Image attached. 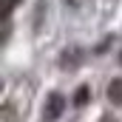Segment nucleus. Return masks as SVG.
<instances>
[{
  "label": "nucleus",
  "mask_w": 122,
  "mask_h": 122,
  "mask_svg": "<svg viewBox=\"0 0 122 122\" xmlns=\"http://www.w3.org/2000/svg\"><path fill=\"white\" fill-rule=\"evenodd\" d=\"M60 114H62V97L51 94V97H48V105H46V114H43V119H46V122H54Z\"/></svg>",
  "instance_id": "f257e3e1"
},
{
  "label": "nucleus",
  "mask_w": 122,
  "mask_h": 122,
  "mask_svg": "<svg viewBox=\"0 0 122 122\" xmlns=\"http://www.w3.org/2000/svg\"><path fill=\"white\" fill-rule=\"evenodd\" d=\"M108 97H111V102H122V80H114L108 85Z\"/></svg>",
  "instance_id": "f03ea898"
},
{
  "label": "nucleus",
  "mask_w": 122,
  "mask_h": 122,
  "mask_svg": "<svg viewBox=\"0 0 122 122\" xmlns=\"http://www.w3.org/2000/svg\"><path fill=\"white\" fill-rule=\"evenodd\" d=\"M85 99H88V88H80V91H77V97H74V102H77V105H82Z\"/></svg>",
  "instance_id": "7ed1b4c3"
}]
</instances>
